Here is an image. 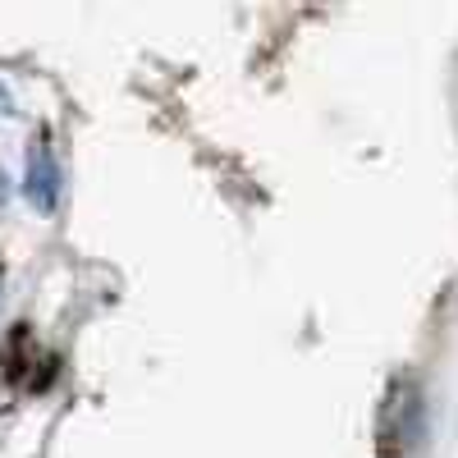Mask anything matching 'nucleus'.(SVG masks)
Instances as JSON below:
<instances>
[{
    "label": "nucleus",
    "mask_w": 458,
    "mask_h": 458,
    "mask_svg": "<svg viewBox=\"0 0 458 458\" xmlns=\"http://www.w3.org/2000/svg\"><path fill=\"white\" fill-rule=\"evenodd\" d=\"M5 198H10V179L0 174V207H5Z\"/></svg>",
    "instance_id": "3"
},
{
    "label": "nucleus",
    "mask_w": 458,
    "mask_h": 458,
    "mask_svg": "<svg viewBox=\"0 0 458 458\" xmlns=\"http://www.w3.org/2000/svg\"><path fill=\"white\" fill-rule=\"evenodd\" d=\"M28 198L37 211H55L60 207V165H55V151L47 138H37L28 151Z\"/></svg>",
    "instance_id": "2"
},
{
    "label": "nucleus",
    "mask_w": 458,
    "mask_h": 458,
    "mask_svg": "<svg viewBox=\"0 0 458 458\" xmlns=\"http://www.w3.org/2000/svg\"><path fill=\"white\" fill-rule=\"evenodd\" d=\"M380 458H408L422 440V390L412 376H394V386L380 408Z\"/></svg>",
    "instance_id": "1"
},
{
    "label": "nucleus",
    "mask_w": 458,
    "mask_h": 458,
    "mask_svg": "<svg viewBox=\"0 0 458 458\" xmlns=\"http://www.w3.org/2000/svg\"><path fill=\"white\" fill-rule=\"evenodd\" d=\"M0 289H5V266H0Z\"/></svg>",
    "instance_id": "4"
}]
</instances>
